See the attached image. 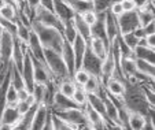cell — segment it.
<instances>
[{"mask_svg": "<svg viewBox=\"0 0 155 130\" xmlns=\"http://www.w3.org/2000/svg\"><path fill=\"white\" fill-rule=\"evenodd\" d=\"M71 100H73L78 107H82L84 104H87V92H85L81 86H76L73 96H71Z\"/></svg>", "mask_w": 155, "mask_h": 130, "instance_id": "39", "label": "cell"}, {"mask_svg": "<svg viewBox=\"0 0 155 130\" xmlns=\"http://www.w3.org/2000/svg\"><path fill=\"white\" fill-rule=\"evenodd\" d=\"M22 118V115L19 114V111L17 110V107H10L7 106L4 108L2 118H0V125H8V126H14L19 119Z\"/></svg>", "mask_w": 155, "mask_h": 130, "instance_id": "20", "label": "cell"}, {"mask_svg": "<svg viewBox=\"0 0 155 130\" xmlns=\"http://www.w3.org/2000/svg\"><path fill=\"white\" fill-rule=\"evenodd\" d=\"M103 130H106V129H103Z\"/></svg>", "mask_w": 155, "mask_h": 130, "instance_id": "58", "label": "cell"}, {"mask_svg": "<svg viewBox=\"0 0 155 130\" xmlns=\"http://www.w3.org/2000/svg\"><path fill=\"white\" fill-rule=\"evenodd\" d=\"M51 114H52V112H51ZM52 123H54V129H55V130H78L77 127L70 126V125L62 122L61 119H58L55 115H54V114H52Z\"/></svg>", "mask_w": 155, "mask_h": 130, "instance_id": "44", "label": "cell"}, {"mask_svg": "<svg viewBox=\"0 0 155 130\" xmlns=\"http://www.w3.org/2000/svg\"><path fill=\"white\" fill-rule=\"evenodd\" d=\"M104 25H106V36H107V41H108V45H110L115 40V37L120 34L118 26H117V19H115V17L110 11L106 12Z\"/></svg>", "mask_w": 155, "mask_h": 130, "instance_id": "19", "label": "cell"}, {"mask_svg": "<svg viewBox=\"0 0 155 130\" xmlns=\"http://www.w3.org/2000/svg\"><path fill=\"white\" fill-rule=\"evenodd\" d=\"M35 99H33V96L30 95L29 97L26 99V100H22V101H18V104L17 106H15V107H17V110L19 111V114L21 115H24V114H26L28 111L30 110V108L33 107V106H35Z\"/></svg>", "mask_w": 155, "mask_h": 130, "instance_id": "41", "label": "cell"}, {"mask_svg": "<svg viewBox=\"0 0 155 130\" xmlns=\"http://www.w3.org/2000/svg\"><path fill=\"white\" fill-rule=\"evenodd\" d=\"M30 96V93L28 92L26 89H21V90H18V101H22V100H26L28 97Z\"/></svg>", "mask_w": 155, "mask_h": 130, "instance_id": "50", "label": "cell"}, {"mask_svg": "<svg viewBox=\"0 0 155 130\" xmlns=\"http://www.w3.org/2000/svg\"><path fill=\"white\" fill-rule=\"evenodd\" d=\"M87 45H88V43L80 34H77L76 38H74V41L71 43L73 52H74V69H76V70L81 69L82 58H84V54H85V49H87Z\"/></svg>", "mask_w": 155, "mask_h": 130, "instance_id": "16", "label": "cell"}, {"mask_svg": "<svg viewBox=\"0 0 155 130\" xmlns=\"http://www.w3.org/2000/svg\"><path fill=\"white\" fill-rule=\"evenodd\" d=\"M6 103H7V106H10V107H15L18 104V90L15 89L14 86H11V85H8V88H7Z\"/></svg>", "mask_w": 155, "mask_h": 130, "instance_id": "42", "label": "cell"}, {"mask_svg": "<svg viewBox=\"0 0 155 130\" xmlns=\"http://www.w3.org/2000/svg\"><path fill=\"white\" fill-rule=\"evenodd\" d=\"M114 2H120V0H94L92 2V11L95 14L107 12Z\"/></svg>", "mask_w": 155, "mask_h": 130, "instance_id": "34", "label": "cell"}, {"mask_svg": "<svg viewBox=\"0 0 155 130\" xmlns=\"http://www.w3.org/2000/svg\"><path fill=\"white\" fill-rule=\"evenodd\" d=\"M78 130H95L92 126H89V125H84V126L78 127Z\"/></svg>", "mask_w": 155, "mask_h": 130, "instance_id": "53", "label": "cell"}, {"mask_svg": "<svg viewBox=\"0 0 155 130\" xmlns=\"http://www.w3.org/2000/svg\"><path fill=\"white\" fill-rule=\"evenodd\" d=\"M104 129L106 130H124L120 125H114V123H110V122H106L104 123Z\"/></svg>", "mask_w": 155, "mask_h": 130, "instance_id": "52", "label": "cell"}, {"mask_svg": "<svg viewBox=\"0 0 155 130\" xmlns=\"http://www.w3.org/2000/svg\"><path fill=\"white\" fill-rule=\"evenodd\" d=\"M43 130H55V129H54L52 114H51V111H48V114H47V118H45V122H44Z\"/></svg>", "mask_w": 155, "mask_h": 130, "instance_id": "49", "label": "cell"}, {"mask_svg": "<svg viewBox=\"0 0 155 130\" xmlns=\"http://www.w3.org/2000/svg\"><path fill=\"white\" fill-rule=\"evenodd\" d=\"M146 41H147V45H148V48L154 49L155 48V34H150L146 37Z\"/></svg>", "mask_w": 155, "mask_h": 130, "instance_id": "51", "label": "cell"}, {"mask_svg": "<svg viewBox=\"0 0 155 130\" xmlns=\"http://www.w3.org/2000/svg\"><path fill=\"white\" fill-rule=\"evenodd\" d=\"M71 108H78V106L70 97H66V96L61 95L56 90L54 93V99H52V104H51L50 111L58 112V111H66V110H71Z\"/></svg>", "mask_w": 155, "mask_h": 130, "instance_id": "12", "label": "cell"}, {"mask_svg": "<svg viewBox=\"0 0 155 130\" xmlns=\"http://www.w3.org/2000/svg\"><path fill=\"white\" fill-rule=\"evenodd\" d=\"M76 86H77V85L73 82V80H71V78H66V80H63V81H61L58 84L56 90H58L61 95H63V96H66V97H70L71 99Z\"/></svg>", "mask_w": 155, "mask_h": 130, "instance_id": "31", "label": "cell"}, {"mask_svg": "<svg viewBox=\"0 0 155 130\" xmlns=\"http://www.w3.org/2000/svg\"><path fill=\"white\" fill-rule=\"evenodd\" d=\"M30 29L36 33L40 44L43 45V48L47 49H52L61 54L62 49V44H63V34H62L59 30L54 29V28H47V26H43L40 23L35 22V21H30Z\"/></svg>", "mask_w": 155, "mask_h": 130, "instance_id": "2", "label": "cell"}, {"mask_svg": "<svg viewBox=\"0 0 155 130\" xmlns=\"http://www.w3.org/2000/svg\"><path fill=\"white\" fill-rule=\"evenodd\" d=\"M30 21H35V22L40 23L43 26H47V28H54V29L59 30L61 33L63 32V23L58 19V17L52 11L44 8L41 6L35 11V14H33Z\"/></svg>", "mask_w": 155, "mask_h": 130, "instance_id": "4", "label": "cell"}, {"mask_svg": "<svg viewBox=\"0 0 155 130\" xmlns=\"http://www.w3.org/2000/svg\"><path fill=\"white\" fill-rule=\"evenodd\" d=\"M121 38H122L124 44H125L126 47H129L132 51L137 47L139 40H140V38H139L133 32H132V33H126V34H121Z\"/></svg>", "mask_w": 155, "mask_h": 130, "instance_id": "43", "label": "cell"}, {"mask_svg": "<svg viewBox=\"0 0 155 130\" xmlns=\"http://www.w3.org/2000/svg\"><path fill=\"white\" fill-rule=\"evenodd\" d=\"M89 77H91V75L88 74L85 70L80 69V70H76V71H74L71 80H73V82L77 85V86H84V85L87 84V81L89 80Z\"/></svg>", "mask_w": 155, "mask_h": 130, "instance_id": "38", "label": "cell"}, {"mask_svg": "<svg viewBox=\"0 0 155 130\" xmlns=\"http://www.w3.org/2000/svg\"><path fill=\"white\" fill-rule=\"evenodd\" d=\"M136 11H137V18H139L140 28H144L146 25H148L150 22L154 21V3L150 4L146 8H140V10H136Z\"/></svg>", "mask_w": 155, "mask_h": 130, "instance_id": "27", "label": "cell"}, {"mask_svg": "<svg viewBox=\"0 0 155 130\" xmlns=\"http://www.w3.org/2000/svg\"><path fill=\"white\" fill-rule=\"evenodd\" d=\"M73 23H74V28H76V30H77V34L81 36L87 43L91 40V26H88L87 23L82 21L81 15L74 14Z\"/></svg>", "mask_w": 155, "mask_h": 130, "instance_id": "25", "label": "cell"}, {"mask_svg": "<svg viewBox=\"0 0 155 130\" xmlns=\"http://www.w3.org/2000/svg\"><path fill=\"white\" fill-rule=\"evenodd\" d=\"M32 63H33V73H35V84H40V85H44L47 86L50 85L51 82H55L54 81L52 75H51L50 70L47 69V66L41 62H38L37 59H35L32 55Z\"/></svg>", "mask_w": 155, "mask_h": 130, "instance_id": "9", "label": "cell"}, {"mask_svg": "<svg viewBox=\"0 0 155 130\" xmlns=\"http://www.w3.org/2000/svg\"><path fill=\"white\" fill-rule=\"evenodd\" d=\"M0 18L8 22L17 23V8L11 4H3L0 6Z\"/></svg>", "mask_w": 155, "mask_h": 130, "instance_id": "32", "label": "cell"}, {"mask_svg": "<svg viewBox=\"0 0 155 130\" xmlns=\"http://www.w3.org/2000/svg\"><path fill=\"white\" fill-rule=\"evenodd\" d=\"M121 6H122L124 12H129V11H135L136 7L133 0H121Z\"/></svg>", "mask_w": 155, "mask_h": 130, "instance_id": "47", "label": "cell"}, {"mask_svg": "<svg viewBox=\"0 0 155 130\" xmlns=\"http://www.w3.org/2000/svg\"><path fill=\"white\" fill-rule=\"evenodd\" d=\"M3 4H4V3H3V0H0V6H3Z\"/></svg>", "mask_w": 155, "mask_h": 130, "instance_id": "56", "label": "cell"}, {"mask_svg": "<svg viewBox=\"0 0 155 130\" xmlns=\"http://www.w3.org/2000/svg\"><path fill=\"white\" fill-rule=\"evenodd\" d=\"M144 119H146V116H143L141 114L129 112V119H128L129 129L130 130H141V127H143V125H144Z\"/></svg>", "mask_w": 155, "mask_h": 130, "instance_id": "35", "label": "cell"}, {"mask_svg": "<svg viewBox=\"0 0 155 130\" xmlns=\"http://www.w3.org/2000/svg\"><path fill=\"white\" fill-rule=\"evenodd\" d=\"M52 112V111H51ZM54 115L58 119H61L62 122L70 125L74 127H81L84 125H88L87 118H85V114L82 111L81 107L78 108H71V110H66V111H58V112H52Z\"/></svg>", "mask_w": 155, "mask_h": 130, "instance_id": "5", "label": "cell"}, {"mask_svg": "<svg viewBox=\"0 0 155 130\" xmlns=\"http://www.w3.org/2000/svg\"><path fill=\"white\" fill-rule=\"evenodd\" d=\"M136 69H137V73L143 77H147L150 80H154V75H155V69H154V64L148 63L146 60H141V59H136Z\"/></svg>", "mask_w": 155, "mask_h": 130, "instance_id": "28", "label": "cell"}, {"mask_svg": "<svg viewBox=\"0 0 155 130\" xmlns=\"http://www.w3.org/2000/svg\"><path fill=\"white\" fill-rule=\"evenodd\" d=\"M103 88H104L106 93H108V95H111V96H115V97H122L124 93H125V84L117 81L114 78H110Z\"/></svg>", "mask_w": 155, "mask_h": 130, "instance_id": "24", "label": "cell"}, {"mask_svg": "<svg viewBox=\"0 0 155 130\" xmlns=\"http://www.w3.org/2000/svg\"><path fill=\"white\" fill-rule=\"evenodd\" d=\"M62 34H63V38L68 41V43L71 44L74 41V38H76V36H77V30H76V28H74L73 19L63 25V32H62Z\"/></svg>", "mask_w": 155, "mask_h": 130, "instance_id": "37", "label": "cell"}, {"mask_svg": "<svg viewBox=\"0 0 155 130\" xmlns=\"http://www.w3.org/2000/svg\"><path fill=\"white\" fill-rule=\"evenodd\" d=\"M61 56L63 59L64 64H66V69H68L69 77H73L74 71V52H73V47H71L70 43H68L66 40H63V44H62V49H61Z\"/></svg>", "mask_w": 155, "mask_h": 130, "instance_id": "17", "label": "cell"}, {"mask_svg": "<svg viewBox=\"0 0 155 130\" xmlns=\"http://www.w3.org/2000/svg\"><path fill=\"white\" fill-rule=\"evenodd\" d=\"M22 80L25 84V89L32 95L33 88H35V73H33V63H32V58H30L29 51H25V58H24V67H22Z\"/></svg>", "mask_w": 155, "mask_h": 130, "instance_id": "10", "label": "cell"}, {"mask_svg": "<svg viewBox=\"0 0 155 130\" xmlns=\"http://www.w3.org/2000/svg\"><path fill=\"white\" fill-rule=\"evenodd\" d=\"M12 126H8V125H0V130H11Z\"/></svg>", "mask_w": 155, "mask_h": 130, "instance_id": "54", "label": "cell"}, {"mask_svg": "<svg viewBox=\"0 0 155 130\" xmlns=\"http://www.w3.org/2000/svg\"><path fill=\"white\" fill-rule=\"evenodd\" d=\"M81 108H82V111H84L85 118H87V122H88V125H89V126H92L95 130H103V129H104L106 121L102 118V116H100L99 112H96V111H95L88 103L84 104Z\"/></svg>", "mask_w": 155, "mask_h": 130, "instance_id": "14", "label": "cell"}, {"mask_svg": "<svg viewBox=\"0 0 155 130\" xmlns=\"http://www.w3.org/2000/svg\"><path fill=\"white\" fill-rule=\"evenodd\" d=\"M38 104H35L26 114L22 115V118L11 127V130H29L30 129V123H32V119H33V115H35L36 110H37Z\"/></svg>", "mask_w": 155, "mask_h": 130, "instance_id": "26", "label": "cell"}, {"mask_svg": "<svg viewBox=\"0 0 155 130\" xmlns=\"http://www.w3.org/2000/svg\"><path fill=\"white\" fill-rule=\"evenodd\" d=\"M141 130H155L154 127V116H146L144 119V125Z\"/></svg>", "mask_w": 155, "mask_h": 130, "instance_id": "48", "label": "cell"}, {"mask_svg": "<svg viewBox=\"0 0 155 130\" xmlns=\"http://www.w3.org/2000/svg\"><path fill=\"white\" fill-rule=\"evenodd\" d=\"M52 12L58 17V19L63 25L74 18V11L68 4H64L62 0H52Z\"/></svg>", "mask_w": 155, "mask_h": 130, "instance_id": "13", "label": "cell"}, {"mask_svg": "<svg viewBox=\"0 0 155 130\" xmlns=\"http://www.w3.org/2000/svg\"><path fill=\"white\" fill-rule=\"evenodd\" d=\"M82 89L87 92V95L88 93H95V95H99V92L103 89V85H102V82H100V80L99 78H96V77H89V80L87 81V84L84 85V86H81Z\"/></svg>", "mask_w": 155, "mask_h": 130, "instance_id": "33", "label": "cell"}, {"mask_svg": "<svg viewBox=\"0 0 155 130\" xmlns=\"http://www.w3.org/2000/svg\"><path fill=\"white\" fill-rule=\"evenodd\" d=\"M81 69L85 70L89 75L96 77V78H99L100 80V73H102V60H100L97 56H95L94 54H92L88 45H87V49H85L84 58H82Z\"/></svg>", "mask_w": 155, "mask_h": 130, "instance_id": "7", "label": "cell"}, {"mask_svg": "<svg viewBox=\"0 0 155 130\" xmlns=\"http://www.w3.org/2000/svg\"><path fill=\"white\" fill-rule=\"evenodd\" d=\"M122 100L129 112H137L143 116H154V107L147 101L143 85L140 82L126 80Z\"/></svg>", "mask_w": 155, "mask_h": 130, "instance_id": "1", "label": "cell"}, {"mask_svg": "<svg viewBox=\"0 0 155 130\" xmlns=\"http://www.w3.org/2000/svg\"><path fill=\"white\" fill-rule=\"evenodd\" d=\"M96 22L91 26V38H99V40L104 41L108 45L107 41V36H106V12H102V14H96Z\"/></svg>", "mask_w": 155, "mask_h": 130, "instance_id": "18", "label": "cell"}, {"mask_svg": "<svg viewBox=\"0 0 155 130\" xmlns=\"http://www.w3.org/2000/svg\"><path fill=\"white\" fill-rule=\"evenodd\" d=\"M48 111L50 110H48L47 107H44L43 104L38 106L36 112H35V115H33L29 130H43V126H44V122H45V118H47Z\"/></svg>", "mask_w": 155, "mask_h": 130, "instance_id": "21", "label": "cell"}, {"mask_svg": "<svg viewBox=\"0 0 155 130\" xmlns=\"http://www.w3.org/2000/svg\"><path fill=\"white\" fill-rule=\"evenodd\" d=\"M80 2H84V3H92L94 0H80Z\"/></svg>", "mask_w": 155, "mask_h": 130, "instance_id": "55", "label": "cell"}, {"mask_svg": "<svg viewBox=\"0 0 155 130\" xmlns=\"http://www.w3.org/2000/svg\"><path fill=\"white\" fill-rule=\"evenodd\" d=\"M29 34H30V25H26L22 21L17 19V40L24 45H28V41H29Z\"/></svg>", "mask_w": 155, "mask_h": 130, "instance_id": "29", "label": "cell"}, {"mask_svg": "<svg viewBox=\"0 0 155 130\" xmlns=\"http://www.w3.org/2000/svg\"><path fill=\"white\" fill-rule=\"evenodd\" d=\"M96 17H97V15L95 14L94 11H87V12H84V14L81 15L82 21H84L88 26H92L95 22H96Z\"/></svg>", "mask_w": 155, "mask_h": 130, "instance_id": "45", "label": "cell"}, {"mask_svg": "<svg viewBox=\"0 0 155 130\" xmlns=\"http://www.w3.org/2000/svg\"><path fill=\"white\" fill-rule=\"evenodd\" d=\"M88 47L91 49V52L94 54L95 56L103 60L107 55V49H108V45L104 43V41L99 40V38H91V40L88 41Z\"/></svg>", "mask_w": 155, "mask_h": 130, "instance_id": "22", "label": "cell"}, {"mask_svg": "<svg viewBox=\"0 0 155 130\" xmlns=\"http://www.w3.org/2000/svg\"><path fill=\"white\" fill-rule=\"evenodd\" d=\"M45 90H47V86L44 85H40V84H36L35 88H33V92H32V96L35 99V103L41 106L43 104V100H44V96H45Z\"/></svg>", "mask_w": 155, "mask_h": 130, "instance_id": "40", "label": "cell"}, {"mask_svg": "<svg viewBox=\"0 0 155 130\" xmlns=\"http://www.w3.org/2000/svg\"><path fill=\"white\" fill-rule=\"evenodd\" d=\"M44 62H45V66L50 70L54 81L56 84H59V82L66 80V78H70L69 77L68 69H66V64H64L59 52L44 48Z\"/></svg>", "mask_w": 155, "mask_h": 130, "instance_id": "3", "label": "cell"}, {"mask_svg": "<svg viewBox=\"0 0 155 130\" xmlns=\"http://www.w3.org/2000/svg\"><path fill=\"white\" fill-rule=\"evenodd\" d=\"M10 85L14 86L17 90H21L25 88V84H24V80H22V75L21 73L12 66L11 63V77H10Z\"/></svg>", "mask_w": 155, "mask_h": 130, "instance_id": "36", "label": "cell"}, {"mask_svg": "<svg viewBox=\"0 0 155 130\" xmlns=\"http://www.w3.org/2000/svg\"><path fill=\"white\" fill-rule=\"evenodd\" d=\"M108 11L111 12V14L114 15L115 18H117V17H120V15L124 12L122 6H121V0H120V2H114V3L111 4V7H110V10H108Z\"/></svg>", "mask_w": 155, "mask_h": 130, "instance_id": "46", "label": "cell"}, {"mask_svg": "<svg viewBox=\"0 0 155 130\" xmlns=\"http://www.w3.org/2000/svg\"><path fill=\"white\" fill-rule=\"evenodd\" d=\"M87 103L94 108L96 112L100 114L103 119L106 122L107 121V116H106V110H104V103H103V99L100 97V95H95V93H88L87 95Z\"/></svg>", "mask_w": 155, "mask_h": 130, "instance_id": "23", "label": "cell"}, {"mask_svg": "<svg viewBox=\"0 0 155 130\" xmlns=\"http://www.w3.org/2000/svg\"><path fill=\"white\" fill-rule=\"evenodd\" d=\"M15 37V36H14ZM14 37L7 32H2L0 34V62L2 66H6L11 62V54L14 48Z\"/></svg>", "mask_w": 155, "mask_h": 130, "instance_id": "8", "label": "cell"}, {"mask_svg": "<svg viewBox=\"0 0 155 130\" xmlns=\"http://www.w3.org/2000/svg\"><path fill=\"white\" fill-rule=\"evenodd\" d=\"M117 19V26L120 34H126V33H132L137 30L140 28L137 18V11H129V12H122L120 17L115 18Z\"/></svg>", "mask_w": 155, "mask_h": 130, "instance_id": "6", "label": "cell"}, {"mask_svg": "<svg viewBox=\"0 0 155 130\" xmlns=\"http://www.w3.org/2000/svg\"><path fill=\"white\" fill-rule=\"evenodd\" d=\"M26 48H28L29 54L33 56V58L37 59V60L41 62V63L45 64V62H44V48H43V45L40 44V41H38V38H37V36H36V33L33 32L32 29H30L29 41H28Z\"/></svg>", "mask_w": 155, "mask_h": 130, "instance_id": "15", "label": "cell"}, {"mask_svg": "<svg viewBox=\"0 0 155 130\" xmlns=\"http://www.w3.org/2000/svg\"><path fill=\"white\" fill-rule=\"evenodd\" d=\"M115 69V60H114V55H113V49L111 45H108L107 49V55L106 58L102 60V73H100V82L104 86L106 82L113 77V73Z\"/></svg>", "mask_w": 155, "mask_h": 130, "instance_id": "11", "label": "cell"}, {"mask_svg": "<svg viewBox=\"0 0 155 130\" xmlns=\"http://www.w3.org/2000/svg\"><path fill=\"white\" fill-rule=\"evenodd\" d=\"M2 69H3V66H2V64H0V70H2Z\"/></svg>", "mask_w": 155, "mask_h": 130, "instance_id": "57", "label": "cell"}, {"mask_svg": "<svg viewBox=\"0 0 155 130\" xmlns=\"http://www.w3.org/2000/svg\"><path fill=\"white\" fill-rule=\"evenodd\" d=\"M133 55H135L136 59H141V60H146L148 63L154 64V49L147 48V47H136L133 49Z\"/></svg>", "mask_w": 155, "mask_h": 130, "instance_id": "30", "label": "cell"}]
</instances>
